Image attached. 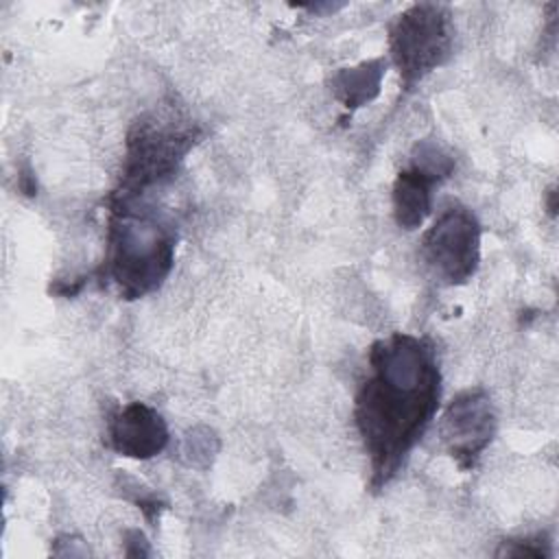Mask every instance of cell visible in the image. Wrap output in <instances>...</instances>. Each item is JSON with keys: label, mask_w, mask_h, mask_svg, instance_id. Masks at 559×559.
Returning <instances> with one entry per match:
<instances>
[{"label": "cell", "mask_w": 559, "mask_h": 559, "mask_svg": "<svg viewBox=\"0 0 559 559\" xmlns=\"http://www.w3.org/2000/svg\"><path fill=\"white\" fill-rule=\"evenodd\" d=\"M443 439L461 469L474 467L496 432V413L483 389L459 393L443 415Z\"/></svg>", "instance_id": "obj_6"}, {"label": "cell", "mask_w": 559, "mask_h": 559, "mask_svg": "<svg viewBox=\"0 0 559 559\" xmlns=\"http://www.w3.org/2000/svg\"><path fill=\"white\" fill-rule=\"evenodd\" d=\"M393 63L406 90L437 70L450 55V13L441 4H413L400 13L389 33Z\"/></svg>", "instance_id": "obj_4"}, {"label": "cell", "mask_w": 559, "mask_h": 559, "mask_svg": "<svg viewBox=\"0 0 559 559\" xmlns=\"http://www.w3.org/2000/svg\"><path fill=\"white\" fill-rule=\"evenodd\" d=\"M382 74H384V61L382 59L365 61V63L354 66V68H343L334 76L332 90L345 107L356 109V107L367 105L371 98H376V94L380 92Z\"/></svg>", "instance_id": "obj_9"}, {"label": "cell", "mask_w": 559, "mask_h": 559, "mask_svg": "<svg viewBox=\"0 0 559 559\" xmlns=\"http://www.w3.org/2000/svg\"><path fill=\"white\" fill-rule=\"evenodd\" d=\"M548 542L542 537H526V539H509L496 552L498 557H548L550 550L546 548Z\"/></svg>", "instance_id": "obj_10"}, {"label": "cell", "mask_w": 559, "mask_h": 559, "mask_svg": "<svg viewBox=\"0 0 559 559\" xmlns=\"http://www.w3.org/2000/svg\"><path fill=\"white\" fill-rule=\"evenodd\" d=\"M371 376L356 395V426L382 487L400 469L437 413L441 373L435 349L419 336L393 334L371 345Z\"/></svg>", "instance_id": "obj_1"}, {"label": "cell", "mask_w": 559, "mask_h": 559, "mask_svg": "<svg viewBox=\"0 0 559 559\" xmlns=\"http://www.w3.org/2000/svg\"><path fill=\"white\" fill-rule=\"evenodd\" d=\"M430 273L448 286L465 284L480 262V225L463 205L445 207L421 240Z\"/></svg>", "instance_id": "obj_5"}, {"label": "cell", "mask_w": 559, "mask_h": 559, "mask_svg": "<svg viewBox=\"0 0 559 559\" xmlns=\"http://www.w3.org/2000/svg\"><path fill=\"white\" fill-rule=\"evenodd\" d=\"M175 231L155 212L135 201L114 199L109 221L107 273L124 299L155 290L170 273Z\"/></svg>", "instance_id": "obj_2"}, {"label": "cell", "mask_w": 559, "mask_h": 559, "mask_svg": "<svg viewBox=\"0 0 559 559\" xmlns=\"http://www.w3.org/2000/svg\"><path fill=\"white\" fill-rule=\"evenodd\" d=\"M432 173L411 162L400 170L393 183V214L395 223L404 229H417L432 210V188L439 183Z\"/></svg>", "instance_id": "obj_8"}, {"label": "cell", "mask_w": 559, "mask_h": 559, "mask_svg": "<svg viewBox=\"0 0 559 559\" xmlns=\"http://www.w3.org/2000/svg\"><path fill=\"white\" fill-rule=\"evenodd\" d=\"M197 138V127L173 109L140 118L127 135L120 188L114 197L138 199L153 186L168 181Z\"/></svg>", "instance_id": "obj_3"}, {"label": "cell", "mask_w": 559, "mask_h": 559, "mask_svg": "<svg viewBox=\"0 0 559 559\" xmlns=\"http://www.w3.org/2000/svg\"><path fill=\"white\" fill-rule=\"evenodd\" d=\"M109 439L111 448L122 456L151 459L164 450L168 428L155 408L142 402H131L111 419Z\"/></svg>", "instance_id": "obj_7"}]
</instances>
